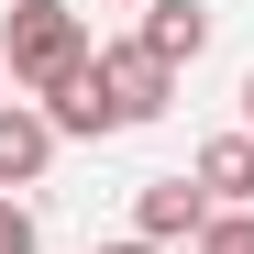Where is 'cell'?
I'll return each instance as SVG.
<instances>
[{
  "mask_svg": "<svg viewBox=\"0 0 254 254\" xmlns=\"http://www.w3.org/2000/svg\"><path fill=\"white\" fill-rule=\"evenodd\" d=\"M199 254H254V210H221V221L199 232Z\"/></svg>",
  "mask_w": 254,
  "mask_h": 254,
  "instance_id": "ba28073f",
  "label": "cell"
},
{
  "mask_svg": "<svg viewBox=\"0 0 254 254\" xmlns=\"http://www.w3.org/2000/svg\"><path fill=\"white\" fill-rule=\"evenodd\" d=\"M210 221H221V210H210L199 177H144V188H133V232H144V243H199Z\"/></svg>",
  "mask_w": 254,
  "mask_h": 254,
  "instance_id": "7a4b0ae2",
  "label": "cell"
},
{
  "mask_svg": "<svg viewBox=\"0 0 254 254\" xmlns=\"http://www.w3.org/2000/svg\"><path fill=\"white\" fill-rule=\"evenodd\" d=\"M188 177L210 188V210H254V133H221V144H199Z\"/></svg>",
  "mask_w": 254,
  "mask_h": 254,
  "instance_id": "52a82bcc",
  "label": "cell"
},
{
  "mask_svg": "<svg viewBox=\"0 0 254 254\" xmlns=\"http://www.w3.org/2000/svg\"><path fill=\"white\" fill-rule=\"evenodd\" d=\"M243 133H254V77H243Z\"/></svg>",
  "mask_w": 254,
  "mask_h": 254,
  "instance_id": "8fae6325",
  "label": "cell"
},
{
  "mask_svg": "<svg viewBox=\"0 0 254 254\" xmlns=\"http://www.w3.org/2000/svg\"><path fill=\"white\" fill-rule=\"evenodd\" d=\"M33 243H45V232H33V210H22V199H0V254H33Z\"/></svg>",
  "mask_w": 254,
  "mask_h": 254,
  "instance_id": "9c48e42d",
  "label": "cell"
},
{
  "mask_svg": "<svg viewBox=\"0 0 254 254\" xmlns=\"http://www.w3.org/2000/svg\"><path fill=\"white\" fill-rule=\"evenodd\" d=\"M133 45L155 66H199L210 56V11H199V0H144V33H133Z\"/></svg>",
  "mask_w": 254,
  "mask_h": 254,
  "instance_id": "5b68a950",
  "label": "cell"
},
{
  "mask_svg": "<svg viewBox=\"0 0 254 254\" xmlns=\"http://www.w3.org/2000/svg\"><path fill=\"white\" fill-rule=\"evenodd\" d=\"M45 122H56L66 144H100V133H122V111H111V77H100V56L77 66V77H66L56 100H45Z\"/></svg>",
  "mask_w": 254,
  "mask_h": 254,
  "instance_id": "8992f818",
  "label": "cell"
},
{
  "mask_svg": "<svg viewBox=\"0 0 254 254\" xmlns=\"http://www.w3.org/2000/svg\"><path fill=\"white\" fill-rule=\"evenodd\" d=\"M100 77H111L122 133H133V122H166V100H177V66H155L144 45H100Z\"/></svg>",
  "mask_w": 254,
  "mask_h": 254,
  "instance_id": "3957f363",
  "label": "cell"
},
{
  "mask_svg": "<svg viewBox=\"0 0 254 254\" xmlns=\"http://www.w3.org/2000/svg\"><path fill=\"white\" fill-rule=\"evenodd\" d=\"M0 66H11V89L56 100L77 66H89V22L66 11V0H11V22H0Z\"/></svg>",
  "mask_w": 254,
  "mask_h": 254,
  "instance_id": "6da1fadb",
  "label": "cell"
},
{
  "mask_svg": "<svg viewBox=\"0 0 254 254\" xmlns=\"http://www.w3.org/2000/svg\"><path fill=\"white\" fill-rule=\"evenodd\" d=\"M100 254H166V243H144V232H122V243H100Z\"/></svg>",
  "mask_w": 254,
  "mask_h": 254,
  "instance_id": "30bf717a",
  "label": "cell"
},
{
  "mask_svg": "<svg viewBox=\"0 0 254 254\" xmlns=\"http://www.w3.org/2000/svg\"><path fill=\"white\" fill-rule=\"evenodd\" d=\"M56 144H66V133H56V122L33 111V100H0V199L45 177V166H56Z\"/></svg>",
  "mask_w": 254,
  "mask_h": 254,
  "instance_id": "277c9868",
  "label": "cell"
}]
</instances>
